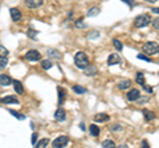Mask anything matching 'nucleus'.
I'll return each instance as SVG.
<instances>
[{
    "label": "nucleus",
    "instance_id": "nucleus-2",
    "mask_svg": "<svg viewBox=\"0 0 159 148\" xmlns=\"http://www.w3.org/2000/svg\"><path fill=\"white\" fill-rule=\"evenodd\" d=\"M151 23V16L148 13H142L135 17L134 20V27L135 28H145Z\"/></svg>",
    "mask_w": 159,
    "mask_h": 148
},
{
    "label": "nucleus",
    "instance_id": "nucleus-26",
    "mask_svg": "<svg viewBox=\"0 0 159 148\" xmlns=\"http://www.w3.org/2000/svg\"><path fill=\"white\" fill-rule=\"evenodd\" d=\"M53 66V63L51 60H43L41 61V67L44 69V70H48V69H51Z\"/></svg>",
    "mask_w": 159,
    "mask_h": 148
},
{
    "label": "nucleus",
    "instance_id": "nucleus-9",
    "mask_svg": "<svg viewBox=\"0 0 159 148\" xmlns=\"http://www.w3.org/2000/svg\"><path fill=\"white\" fill-rule=\"evenodd\" d=\"M24 3L28 8H39L43 6L44 0H24Z\"/></svg>",
    "mask_w": 159,
    "mask_h": 148
},
{
    "label": "nucleus",
    "instance_id": "nucleus-3",
    "mask_svg": "<svg viewBox=\"0 0 159 148\" xmlns=\"http://www.w3.org/2000/svg\"><path fill=\"white\" fill-rule=\"evenodd\" d=\"M143 53L147 56H155L159 53V44L154 42V41H147L143 45Z\"/></svg>",
    "mask_w": 159,
    "mask_h": 148
},
{
    "label": "nucleus",
    "instance_id": "nucleus-34",
    "mask_svg": "<svg viewBox=\"0 0 159 148\" xmlns=\"http://www.w3.org/2000/svg\"><path fill=\"white\" fill-rule=\"evenodd\" d=\"M8 49L7 48H4V46H2L0 45V56H8Z\"/></svg>",
    "mask_w": 159,
    "mask_h": 148
},
{
    "label": "nucleus",
    "instance_id": "nucleus-23",
    "mask_svg": "<svg viewBox=\"0 0 159 148\" xmlns=\"http://www.w3.org/2000/svg\"><path fill=\"white\" fill-rule=\"evenodd\" d=\"M7 65H8V58H7V56H0V70L6 69Z\"/></svg>",
    "mask_w": 159,
    "mask_h": 148
},
{
    "label": "nucleus",
    "instance_id": "nucleus-7",
    "mask_svg": "<svg viewBox=\"0 0 159 148\" xmlns=\"http://www.w3.org/2000/svg\"><path fill=\"white\" fill-rule=\"evenodd\" d=\"M126 97H127L129 102H135V101H138L139 98H141V93H139L138 89H131V90L127 93Z\"/></svg>",
    "mask_w": 159,
    "mask_h": 148
},
{
    "label": "nucleus",
    "instance_id": "nucleus-39",
    "mask_svg": "<svg viewBox=\"0 0 159 148\" xmlns=\"http://www.w3.org/2000/svg\"><path fill=\"white\" fill-rule=\"evenodd\" d=\"M142 87H143V90H146L147 93H152V87H150V86H147L146 83H143L142 85Z\"/></svg>",
    "mask_w": 159,
    "mask_h": 148
},
{
    "label": "nucleus",
    "instance_id": "nucleus-15",
    "mask_svg": "<svg viewBox=\"0 0 159 148\" xmlns=\"http://www.w3.org/2000/svg\"><path fill=\"white\" fill-rule=\"evenodd\" d=\"M47 54L49 57H52V58H54V60H60L61 58V53H60L57 49H52V48H49L48 50H47Z\"/></svg>",
    "mask_w": 159,
    "mask_h": 148
},
{
    "label": "nucleus",
    "instance_id": "nucleus-6",
    "mask_svg": "<svg viewBox=\"0 0 159 148\" xmlns=\"http://www.w3.org/2000/svg\"><path fill=\"white\" fill-rule=\"evenodd\" d=\"M121 62H123V60H122V57L119 56L118 53H113V54H110V56H109V58H107V65H109V66L118 65V63H121Z\"/></svg>",
    "mask_w": 159,
    "mask_h": 148
},
{
    "label": "nucleus",
    "instance_id": "nucleus-42",
    "mask_svg": "<svg viewBox=\"0 0 159 148\" xmlns=\"http://www.w3.org/2000/svg\"><path fill=\"white\" fill-rule=\"evenodd\" d=\"M80 128H81L82 131H85V124H84V123H80Z\"/></svg>",
    "mask_w": 159,
    "mask_h": 148
},
{
    "label": "nucleus",
    "instance_id": "nucleus-5",
    "mask_svg": "<svg viewBox=\"0 0 159 148\" xmlns=\"http://www.w3.org/2000/svg\"><path fill=\"white\" fill-rule=\"evenodd\" d=\"M40 58H41V54H40V52L36 50V49H31V50H28L25 53V60L27 61L34 62V61H39Z\"/></svg>",
    "mask_w": 159,
    "mask_h": 148
},
{
    "label": "nucleus",
    "instance_id": "nucleus-14",
    "mask_svg": "<svg viewBox=\"0 0 159 148\" xmlns=\"http://www.w3.org/2000/svg\"><path fill=\"white\" fill-rule=\"evenodd\" d=\"M117 87L119 89V90H126V89H130L131 87V81L130 80H122V81H119Z\"/></svg>",
    "mask_w": 159,
    "mask_h": 148
},
{
    "label": "nucleus",
    "instance_id": "nucleus-38",
    "mask_svg": "<svg viewBox=\"0 0 159 148\" xmlns=\"http://www.w3.org/2000/svg\"><path fill=\"white\" fill-rule=\"evenodd\" d=\"M121 2H123V3H126L129 7H133L134 4H135V2H134V0H121Z\"/></svg>",
    "mask_w": 159,
    "mask_h": 148
},
{
    "label": "nucleus",
    "instance_id": "nucleus-12",
    "mask_svg": "<svg viewBox=\"0 0 159 148\" xmlns=\"http://www.w3.org/2000/svg\"><path fill=\"white\" fill-rule=\"evenodd\" d=\"M11 83H13L11 77L7 74H0V86H9Z\"/></svg>",
    "mask_w": 159,
    "mask_h": 148
},
{
    "label": "nucleus",
    "instance_id": "nucleus-10",
    "mask_svg": "<svg viewBox=\"0 0 159 148\" xmlns=\"http://www.w3.org/2000/svg\"><path fill=\"white\" fill-rule=\"evenodd\" d=\"M9 12H11V19L13 21H20L21 20L23 15H21V12H20L19 8H11L9 9Z\"/></svg>",
    "mask_w": 159,
    "mask_h": 148
},
{
    "label": "nucleus",
    "instance_id": "nucleus-40",
    "mask_svg": "<svg viewBox=\"0 0 159 148\" xmlns=\"http://www.w3.org/2000/svg\"><path fill=\"white\" fill-rule=\"evenodd\" d=\"M151 12H152V13H158V15H159V7H154V8H151Z\"/></svg>",
    "mask_w": 159,
    "mask_h": 148
},
{
    "label": "nucleus",
    "instance_id": "nucleus-33",
    "mask_svg": "<svg viewBox=\"0 0 159 148\" xmlns=\"http://www.w3.org/2000/svg\"><path fill=\"white\" fill-rule=\"evenodd\" d=\"M82 20H84V19L81 17L80 20H77V21H76V28H86V24H84V23H82Z\"/></svg>",
    "mask_w": 159,
    "mask_h": 148
},
{
    "label": "nucleus",
    "instance_id": "nucleus-18",
    "mask_svg": "<svg viewBox=\"0 0 159 148\" xmlns=\"http://www.w3.org/2000/svg\"><path fill=\"white\" fill-rule=\"evenodd\" d=\"M109 119H110V116H109L107 114H103V112H101V114H97L94 115V120L96 122H107Z\"/></svg>",
    "mask_w": 159,
    "mask_h": 148
},
{
    "label": "nucleus",
    "instance_id": "nucleus-43",
    "mask_svg": "<svg viewBox=\"0 0 159 148\" xmlns=\"http://www.w3.org/2000/svg\"><path fill=\"white\" fill-rule=\"evenodd\" d=\"M146 2H147V3H155L157 0H146Z\"/></svg>",
    "mask_w": 159,
    "mask_h": 148
},
{
    "label": "nucleus",
    "instance_id": "nucleus-19",
    "mask_svg": "<svg viewBox=\"0 0 159 148\" xmlns=\"http://www.w3.org/2000/svg\"><path fill=\"white\" fill-rule=\"evenodd\" d=\"M135 81L137 83H139V85H143V83H146V78H145V74H143L142 72H139L137 73V76H135Z\"/></svg>",
    "mask_w": 159,
    "mask_h": 148
},
{
    "label": "nucleus",
    "instance_id": "nucleus-1",
    "mask_svg": "<svg viewBox=\"0 0 159 148\" xmlns=\"http://www.w3.org/2000/svg\"><path fill=\"white\" fill-rule=\"evenodd\" d=\"M89 58L84 52H77L76 56H74V65L78 69H86L89 66Z\"/></svg>",
    "mask_w": 159,
    "mask_h": 148
},
{
    "label": "nucleus",
    "instance_id": "nucleus-20",
    "mask_svg": "<svg viewBox=\"0 0 159 148\" xmlns=\"http://www.w3.org/2000/svg\"><path fill=\"white\" fill-rule=\"evenodd\" d=\"M72 90L76 93V94H86V89L85 87H82V86H78V85H74L73 87H72Z\"/></svg>",
    "mask_w": 159,
    "mask_h": 148
},
{
    "label": "nucleus",
    "instance_id": "nucleus-32",
    "mask_svg": "<svg viewBox=\"0 0 159 148\" xmlns=\"http://www.w3.org/2000/svg\"><path fill=\"white\" fill-rule=\"evenodd\" d=\"M99 36V32L98 31H94V32H89L88 33V38H96V37H98Z\"/></svg>",
    "mask_w": 159,
    "mask_h": 148
},
{
    "label": "nucleus",
    "instance_id": "nucleus-36",
    "mask_svg": "<svg viewBox=\"0 0 159 148\" xmlns=\"http://www.w3.org/2000/svg\"><path fill=\"white\" fill-rule=\"evenodd\" d=\"M152 27L159 31V17L158 19H154V20H152Z\"/></svg>",
    "mask_w": 159,
    "mask_h": 148
},
{
    "label": "nucleus",
    "instance_id": "nucleus-21",
    "mask_svg": "<svg viewBox=\"0 0 159 148\" xmlns=\"http://www.w3.org/2000/svg\"><path fill=\"white\" fill-rule=\"evenodd\" d=\"M89 132H90L92 136H98L99 135V127L96 126V124H90V127H89Z\"/></svg>",
    "mask_w": 159,
    "mask_h": 148
},
{
    "label": "nucleus",
    "instance_id": "nucleus-13",
    "mask_svg": "<svg viewBox=\"0 0 159 148\" xmlns=\"http://www.w3.org/2000/svg\"><path fill=\"white\" fill-rule=\"evenodd\" d=\"M0 102L2 103H6V105H8V103H13V105H19V99L15 95H7L0 99Z\"/></svg>",
    "mask_w": 159,
    "mask_h": 148
},
{
    "label": "nucleus",
    "instance_id": "nucleus-8",
    "mask_svg": "<svg viewBox=\"0 0 159 148\" xmlns=\"http://www.w3.org/2000/svg\"><path fill=\"white\" fill-rule=\"evenodd\" d=\"M54 119L58 120V122H64L66 119V111L64 110L62 107H58L56 112H54Z\"/></svg>",
    "mask_w": 159,
    "mask_h": 148
},
{
    "label": "nucleus",
    "instance_id": "nucleus-37",
    "mask_svg": "<svg viewBox=\"0 0 159 148\" xmlns=\"http://www.w3.org/2000/svg\"><path fill=\"white\" fill-rule=\"evenodd\" d=\"M37 134H36V132H33V134H32V139H31V143H32V144L33 146H36V140H37Z\"/></svg>",
    "mask_w": 159,
    "mask_h": 148
},
{
    "label": "nucleus",
    "instance_id": "nucleus-4",
    "mask_svg": "<svg viewBox=\"0 0 159 148\" xmlns=\"http://www.w3.org/2000/svg\"><path fill=\"white\" fill-rule=\"evenodd\" d=\"M68 141H69V137L66 136V135H62V136H58L57 139H54L53 141H52V146L54 147V148H64L66 144H68Z\"/></svg>",
    "mask_w": 159,
    "mask_h": 148
},
{
    "label": "nucleus",
    "instance_id": "nucleus-28",
    "mask_svg": "<svg viewBox=\"0 0 159 148\" xmlns=\"http://www.w3.org/2000/svg\"><path fill=\"white\" fill-rule=\"evenodd\" d=\"M39 34V31H34V29H28L27 31V36L29 37V38H36V36Z\"/></svg>",
    "mask_w": 159,
    "mask_h": 148
},
{
    "label": "nucleus",
    "instance_id": "nucleus-41",
    "mask_svg": "<svg viewBox=\"0 0 159 148\" xmlns=\"http://www.w3.org/2000/svg\"><path fill=\"white\" fill-rule=\"evenodd\" d=\"M142 147H145V148H150V146H148V143L146 140H143L142 141Z\"/></svg>",
    "mask_w": 159,
    "mask_h": 148
},
{
    "label": "nucleus",
    "instance_id": "nucleus-22",
    "mask_svg": "<svg viewBox=\"0 0 159 148\" xmlns=\"http://www.w3.org/2000/svg\"><path fill=\"white\" fill-rule=\"evenodd\" d=\"M85 74H86V76H96V74H97V67L94 65L88 66L85 69Z\"/></svg>",
    "mask_w": 159,
    "mask_h": 148
},
{
    "label": "nucleus",
    "instance_id": "nucleus-25",
    "mask_svg": "<svg viewBox=\"0 0 159 148\" xmlns=\"http://www.w3.org/2000/svg\"><path fill=\"white\" fill-rule=\"evenodd\" d=\"M113 45H114V48H116V50H117V52H122L123 45H122V42L119 41L118 38H114V40H113Z\"/></svg>",
    "mask_w": 159,
    "mask_h": 148
},
{
    "label": "nucleus",
    "instance_id": "nucleus-35",
    "mask_svg": "<svg viewBox=\"0 0 159 148\" xmlns=\"http://www.w3.org/2000/svg\"><path fill=\"white\" fill-rule=\"evenodd\" d=\"M110 130L111 131H121L122 130V126L121 124H113V126H110Z\"/></svg>",
    "mask_w": 159,
    "mask_h": 148
},
{
    "label": "nucleus",
    "instance_id": "nucleus-16",
    "mask_svg": "<svg viewBox=\"0 0 159 148\" xmlns=\"http://www.w3.org/2000/svg\"><path fill=\"white\" fill-rule=\"evenodd\" d=\"M13 89H15V93H16V94H23V93H24L23 83L20 81H17V80L13 81Z\"/></svg>",
    "mask_w": 159,
    "mask_h": 148
},
{
    "label": "nucleus",
    "instance_id": "nucleus-24",
    "mask_svg": "<svg viewBox=\"0 0 159 148\" xmlns=\"http://www.w3.org/2000/svg\"><path fill=\"white\" fill-rule=\"evenodd\" d=\"M99 12H101V9H99L98 7H93V8H90L88 11V16H90V17L97 16V15H99Z\"/></svg>",
    "mask_w": 159,
    "mask_h": 148
},
{
    "label": "nucleus",
    "instance_id": "nucleus-17",
    "mask_svg": "<svg viewBox=\"0 0 159 148\" xmlns=\"http://www.w3.org/2000/svg\"><path fill=\"white\" fill-rule=\"evenodd\" d=\"M142 114H143V116H145V119H146L147 122H151V120L155 119V114H154L152 111L147 110V108H145V110L142 111Z\"/></svg>",
    "mask_w": 159,
    "mask_h": 148
},
{
    "label": "nucleus",
    "instance_id": "nucleus-27",
    "mask_svg": "<svg viewBox=\"0 0 159 148\" xmlns=\"http://www.w3.org/2000/svg\"><path fill=\"white\" fill-rule=\"evenodd\" d=\"M48 144H49V139H48V137H45V139H41V140H40V141H37V143H36V146H37L39 148L47 147Z\"/></svg>",
    "mask_w": 159,
    "mask_h": 148
},
{
    "label": "nucleus",
    "instance_id": "nucleus-31",
    "mask_svg": "<svg viewBox=\"0 0 159 148\" xmlns=\"http://www.w3.org/2000/svg\"><path fill=\"white\" fill-rule=\"evenodd\" d=\"M139 60H143V61H146V62H151V58L147 56V54H145V53H139L138 56H137Z\"/></svg>",
    "mask_w": 159,
    "mask_h": 148
},
{
    "label": "nucleus",
    "instance_id": "nucleus-11",
    "mask_svg": "<svg viewBox=\"0 0 159 148\" xmlns=\"http://www.w3.org/2000/svg\"><path fill=\"white\" fill-rule=\"evenodd\" d=\"M57 93H58V105L61 106L66 98V90L61 86H57Z\"/></svg>",
    "mask_w": 159,
    "mask_h": 148
},
{
    "label": "nucleus",
    "instance_id": "nucleus-29",
    "mask_svg": "<svg viewBox=\"0 0 159 148\" xmlns=\"http://www.w3.org/2000/svg\"><path fill=\"white\" fill-rule=\"evenodd\" d=\"M102 147L103 148H110V147H116V143H114L113 140H103L102 141Z\"/></svg>",
    "mask_w": 159,
    "mask_h": 148
},
{
    "label": "nucleus",
    "instance_id": "nucleus-30",
    "mask_svg": "<svg viewBox=\"0 0 159 148\" xmlns=\"http://www.w3.org/2000/svg\"><path fill=\"white\" fill-rule=\"evenodd\" d=\"M9 112H11V114L15 116V118H17L19 120H24L25 119V116H24L23 114H20V112H17V111H15V110H9Z\"/></svg>",
    "mask_w": 159,
    "mask_h": 148
}]
</instances>
